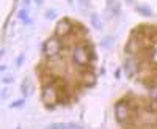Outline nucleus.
<instances>
[{
    "label": "nucleus",
    "instance_id": "nucleus-10",
    "mask_svg": "<svg viewBox=\"0 0 157 129\" xmlns=\"http://www.w3.org/2000/svg\"><path fill=\"white\" fill-rule=\"evenodd\" d=\"M80 2H82V5H83V6H86V3H88V0H80Z\"/></svg>",
    "mask_w": 157,
    "mask_h": 129
},
{
    "label": "nucleus",
    "instance_id": "nucleus-7",
    "mask_svg": "<svg viewBox=\"0 0 157 129\" xmlns=\"http://www.w3.org/2000/svg\"><path fill=\"white\" fill-rule=\"evenodd\" d=\"M115 2H118V0H107V5H109V6H112Z\"/></svg>",
    "mask_w": 157,
    "mask_h": 129
},
{
    "label": "nucleus",
    "instance_id": "nucleus-6",
    "mask_svg": "<svg viewBox=\"0 0 157 129\" xmlns=\"http://www.w3.org/2000/svg\"><path fill=\"white\" fill-rule=\"evenodd\" d=\"M66 126L64 124H52V126H49V129H64Z\"/></svg>",
    "mask_w": 157,
    "mask_h": 129
},
{
    "label": "nucleus",
    "instance_id": "nucleus-9",
    "mask_svg": "<svg viewBox=\"0 0 157 129\" xmlns=\"http://www.w3.org/2000/svg\"><path fill=\"white\" fill-rule=\"evenodd\" d=\"M43 2H44V0H35L36 5H43Z\"/></svg>",
    "mask_w": 157,
    "mask_h": 129
},
{
    "label": "nucleus",
    "instance_id": "nucleus-5",
    "mask_svg": "<svg viewBox=\"0 0 157 129\" xmlns=\"http://www.w3.org/2000/svg\"><path fill=\"white\" fill-rule=\"evenodd\" d=\"M46 18H47V19L55 18V10H47V11H46Z\"/></svg>",
    "mask_w": 157,
    "mask_h": 129
},
{
    "label": "nucleus",
    "instance_id": "nucleus-4",
    "mask_svg": "<svg viewBox=\"0 0 157 129\" xmlns=\"http://www.w3.org/2000/svg\"><path fill=\"white\" fill-rule=\"evenodd\" d=\"M19 18H21L22 21H27V19H29V11H27V10H21V11H19Z\"/></svg>",
    "mask_w": 157,
    "mask_h": 129
},
{
    "label": "nucleus",
    "instance_id": "nucleus-11",
    "mask_svg": "<svg viewBox=\"0 0 157 129\" xmlns=\"http://www.w3.org/2000/svg\"><path fill=\"white\" fill-rule=\"evenodd\" d=\"M127 2H129V3H132V2H134V0H127Z\"/></svg>",
    "mask_w": 157,
    "mask_h": 129
},
{
    "label": "nucleus",
    "instance_id": "nucleus-8",
    "mask_svg": "<svg viewBox=\"0 0 157 129\" xmlns=\"http://www.w3.org/2000/svg\"><path fill=\"white\" fill-rule=\"evenodd\" d=\"M22 2H24L25 6H29V5H30V0H22Z\"/></svg>",
    "mask_w": 157,
    "mask_h": 129
},
{
    "label": "nucleus",
    "instance_id": "nucleus-1",
    "mask_svg": "<svg viewBox=\"0 0 157 129\" xmlns=\"http://www.w3.org/2000/svg\"><path fill=\"white\" fill-rule=\"evenodd\" d=\"M74 30V25L69 19H61L57 25H55V35L58 36H66Z\"/></svg>",
    "mask_w": 157,
    "mask_h": 129
},
{
    "label": "nucleus",
    "instance_id": "nucleus-2",
    "mask_svg": "<svg viewBox=\"0 0 157 129\" xmlns=\"http://www.w3.org/2000/svg\"><path fill=\"white\" fill-rule=\"evenodd\" d=\"M135 10L140 13L141 16H152L151 8H148V6H145V5H137V6H135Z\"/></svg>",
    "mask_w": 157,
    "mask_h": 129
},
{
    "label": "nucleus",
    "instance_id": "nucleus-3",
    "mask_svg": "<svg viewBox=\"0 0 157 129\" xmlns=\"http://www.w3.org/2000/svg\"><path fill=\"white\" fill-rule=\"evenodd\" d=\"M91 24H93L96 29H101V22H99V18H98V14H91Z\"/></svg>",
    "mask_w": 157,
    "mask_h": 129
}]
</instances>
